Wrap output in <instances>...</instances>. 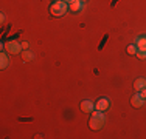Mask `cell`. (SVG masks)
<instances>
[{
	"mask_svg": "<svg viewBox=\"0 0 146 139\" xmlns=\"http://www.w3.org/2000/svg\"><path fill=\"white\" fill-rule=\"evenodd\" d=\"M104 124H106V114H104V111H98V110L92 111V116H90V119H89L90 130L98 131L104 127Z\"/></svg>",
	"mask_w": 146,
	"mask_h": 139,
	"instance_id": "6da1fadb",
	"label": "cell"
},
{
	"mask_svg": "<svg viewBox=\"0 0 146 139\" xmlns=\"http://www.w3.org/2000/svg\"><path fill=\"white\" fill-rule=\"evenodd\" d=\"M68 3L65 2H53L50 6V14L53 17H64L68 11Z\"/></svg>",
	"mask_w": 146,
	"mask_h": 139,
	"instance_id": "7a4b0ae2",
	"label": "cell"
},
{
	"mask_svg": "<svg viewBox=\"0 0 146 139\" xmlns=\"http://www.w3.org/2000/svg\"><path fill=\"white\" fill-rule=\"evenodd\" d=\"M2 48H3V51H6L8 54H20L23 51L22 43H19V42H16V40H9V42H6V43H3Z\"/></svg>",
	"mask_w": 146,
	"mask_h": 139,
	"instance_id": "3957f363",
	"label": "cell"
},
{
	"mask_svg": "<svg viewBox=\"0 0 146 139\" xmlns=\"http://www.w3.org/2000/svg\"><path fill=\"white\" fill-rule=\"evenodd\" d=\"M109 107H110V100L107 97H101L95 104V110H98V111H106V110H109Z\"/></svg>",
	"mask_w": 146,
	"mask_h": 139,
	"instance_id": "277c9868",
	"label": "cell"
},
{
	"mask_svg": "<svg viewBox=\"0 0 146 139\" xmlns=\"http://www.w3.org/2000/svg\"><path fill=\"white\" fill-rule=\"evenodd\" d=\"M79 108H81L82 113H92V111H95V104H93L92 100L86 99V100H82V102H81Z\"/></svg>",
	"mask_w": 146,
	"mask_h": 139,
	"instance_id": "5b68a950",
	"label": "cell"
},
{
	"mask_svg": "<svg viewBox=\"0 0 146 139\" xmlns=\"http://www.w3.org/2000/svg\"><path fill=\"white\" fill-rule=\"evenodd\" d=\"M131 105L134 107V108H140V107L145 105V99L141 97L140 93H137V94H134L131 97Z\"/></svg>",
	"mask_w": 146,
	"mask_h": 139,
	"instance_id": "8992f818",
	"label": "cell"
},
{
	"mask_svg": "<svg viewBox=\"0 0 146 139\" xmlns=\"http://www.w3.org/2000/svg\"><path fill=\"white\" fill-rule=\"evenodd\" d=\"M82 6H84V3L81 2V0H73L72 3H68V8H70L72 12H78L82 9Z\"/></svg>",
	"mask_w": 146,
	"mask_h": 139,
	"instance_id": "52a82bcc",
	"label": "cell"
},
{
	"mask_svg": "<svg viewBox=\"0 0 146 139\" xmlns=\"http://www.w3.org/2000/svg\"><path fill=\"white\" fill-rule=\"evenodd\" d=\"M143 88H146V79L145 77H138L134 81V90L135 91H141Z\"/></svg>",
	"mask_w": 146,
	"mask_h": 139,
	"instance_id": "ba28073f",
	"label": "cell"
},
{
	"mask_svg": "<svg viewBox=\"0 0 146 139\" xmlns=\"http://www.w3.org/2000/svg\"><path fill=\"white\" fill-rule=\"evenodd\" d=\"M9 65V57H8V53L6 51H3L2 56H0V68L5 70L6 67Z\"/></svg>",
	"mask_w": 146,
	"mask_h": 139,
	"instance_id": "9c48e42d",
	"label": "cell"
},
{
	"mask_svg": "<svg viewBox=\"0 0 146 139\" xmlns=\"http://www.w3.org/2000/svg\"><path fill=\"white\" fill-rule=\"evenodd\" d=\"M135 47L138 48V50H146V37H137V39H135Z\"/></svg>",
	"mask_w": 146,
	"mask_h": 139,
	"instance_id": "30bf717a",
	"label": "cell"
},
{
	"mask_svg": "<svg viewBox=\"0 0 146 139\" xmlns=\"http://www.w3.org/2000/svg\"><path fill=\"white\" fill-rule=\"evenodd\" d=\"M22 57H23V60H25V62L34 60V54L31 53V51H28V50H23L22 51Z\"/></svg>",
	"mask_w": 146,
	"mask_h": 139,
	"instance_id": "8fae6325",
	"label": "cell"
},
{
	"mask_svg": "<svg viewBox=\"0 0 146 139\" xmlns=\"http://www.w3.org/2000/svg\"><path fill=\"white\" fill-rule=\"evenodd\" d=\"M137 51H138V48L135 47V43H131L129 47H127V54L134 56V54H137Z\"/></svg>",
	"mask_w": 146,
	"mask_h": 139,
	"instance_id": "7c38bea8",
	"label": "cell"
},
{
	"mask_svg": "<svg viewBox=\"0 0 146 139\" xmlns=\"http://www.w3.org/2000/svg\"><path fill=\"white\" fill-rule=\"evenodd\" d=\"M135 56H137L138 59H146V50H138Z\"/></svg>",
	"mask_w": 146,
	"mask_h": 139,
	"instance_id": "4fadbf2b",
	"label": "cell"
},
{
	"mask_svg": "<svg viewBox=\"0 0 146 139\" xmlns=\"http://www.w3.org/2000/svg\"><path fill=\"white\" fill-rule=\"evenodd\" d=\"M138 93H140V94H141V97H143V99L146 100V88H143L141 91H138Z\"/></svg>",
	"mask_w": 146,
	"mask_h": 139,
	"instance_id": "5bb4252c",
	"label": "cell"
},
{
	"mask_svg": "<svg viewBox=\"0 0 146 139\" xmlns=\"http://www.w3.org/2000/svg\"><path fill=\"white\" fill-rule=\"evenodd\" d=\"M5 19H6V17H5V14H0V22H2V23H5Z\"/></svg>",
	"mask_w": 146,
	"mask_h": 139,
	"instance_id": "9a60e30c",
	"label": "cell"
},
{
	"mask_svg": "<svg viewBox=\"0 0 146 139\" xmlns=\"http://www.w3.org/2000/svg\"><path fill=\"white\" fill-rule=\"evenodd\" d=\"M22 48H23V50H27V48H28V42H22Z\"/></svg>",
	"mask_w": 146,
	"mask_h": 139,
	"instance_id": "2e32d148",
	"label": "cell"
},
{
	"mask_svg": "<svg viewBox=\"0 0 146 139\" xmlns=\"http://www.w3.org/2000/svg\"><path fill=\"white\" fill-rule=\"evenodd\" d=\"M64 2H65V3H72L73 0H64Z\"/></svg>",
	"mask_w": 146,
	"mask_h": 139,
	"instance_id": "e0dca14e",
	"label": "cell"
},
{
	"mask_svg": "<svg viewBox=\"0 0 146 139\" xmlns=\"http://www.w3.org/2000/svg\"><path fill=\"white\" fill-rule=\"evenodd\" d=\"M54 2H64V0H54Z\"/></svg>",
	"mask_w": 146,
	"mask_h": 139,
	"instance_id": "ac0fdd59",
	"label": "cell"
},
{
	"mask_svg": "<svg viewBox=\"0 0 146 139\" xmlns=\"http://www.w3.org/2000/svg\"><path fill=\"white\" fill-rule=\"evenodd\" d=\"M81 2H82V3H86V2H87V0H81Z\"/></svg>",
	"mask_w": 146,
	"mask_h": 139,
	"instance_id": "d6986e66",
	"label": "cell"
}]
</instances>
